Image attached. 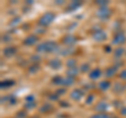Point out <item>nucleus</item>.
I'll use <instances>...</instances> for the list:
<instances>
[{"label": "nucleus", "mask_w": 126, "mask_h": 118, "mask_svg": "<svg viewBox=\"0 0 126 118\" xmlns=\"http://www.w3.org/2000/svg\"><path fill=\"white\" fill-rule=\"evenodd\" d=\"M54 19H55V14L52 13V12H46L39 19V24L42 25L43 27H45L48 24H50L54 21Z\"/></svg>", "instance_id": "1"}, {"label": "nucleus", "mask_w": 126, "mask_h": 118, "mask_svg": "<svg viewBox=\"0 0 126 118\" xmlns=\"http://www.w3.org/2000/svg\"><path fill=\"white\" fill-rule=\"evenodd\" d=\"M120 78H121V79H125V80H126V69L123 70V71H122V72L120 73Z\"/></svg>", "instance_id": "36"}, {"label": "nucleus", "mask_w": 126, "mask_h": 118, "mask_svg": "<svg viewBox=\"0 0 126 118\" xmlns=\"http://www.w3.org/2000/svg\"><path fill=\"white\" fill-rule=\"evenodd\" d=\"M81 4L82 3L80 1H72L70 2V4H69V6H68V10L69 11H75V10H77Z\"/></svg>", "instance_id": "18"}, {"label": "nucleus", "mask_w": 126, "mask_h": 118, "mask_svg": "<svg viewBox=\"0 0 126 118\" xmlns=\"http://www.w3.org/2000/svg\"><path fill=\"white\" fill-rule=\"evenodd\" d=\"M120 113H121V115H123V116H126V107H123L121 109V111H120Z\"/></svg>", "instance_id": "38"}, {"label": "nucleus", "mask_w": 126, "mask_h": 118, "mask_svg": "<svg viewBox=\"0 0 126 118\" xmlns=\"http://www.w3.org/2000/svg\"><path fill=\"white\" fill-rule=\"evenodd\" d=\"M62 80H63V77L61 76H56V77H54L53 78V83L55 84H58V85H61L62 84Z\"/></svg>", "instance_id": "24"}, {"label": "nucleus", "mask_w": 126, "mask_h": 118, "mask_svg": "<svg viewBox=\"0 0 126 118\" xmlns=\"http://www.w3.org/2000/svg\"><path fill=\"white\" fill-rule=\"evenodd\" d=\"M16 53V49L13 48V46H7L3 50V54H4L5 57H12L13 55H15Z\"/></svg>", "instance_id": "11"}, {"label": "nucleus", "mask_w": 126, "mask_h": 118, "mask_svg": "<svg viewBox=\"0 0 126 118\" xmlns=\"http://www.w3.org/2000/svg\"><path fill=\"white\" fill-rule=\"evenodd\" d=\"M104 50H105L107 53H110V52H111V49H110V46H108V45H107V46H105Z\"/></svg>", "instance_id": "40"}, {"label": "nucleus", "mask_w": 126, "mask_h": 118, "mask_svg": "<svg viewBox=\"0 0 126 118\" xmlns=\"http://www.w3.org/2000/svg\"><path fill=\"white\" fill-rule=\"evenodd\" d=\"M48 65L54 70H59L62 66V61L58 58H54L48 62Z\"/></svg>", "instance_id": "7"}, {"label": "nucleus", "mask_w": 126, "mask_h": 118, "mask_svg": "<svg viewBox=\"0 0 126 118\" xmlns=\"http://www.w3.org/2000/svg\"><path fill=\"white\" fill-rule=\"evenodd\" d=\"M124 90H125L124 85L119 83V82H117V83H115V85H113V92H115L116 94H121Z\"/></svg>", "instance_id": "17"}, {"label": "nucleus", "mask_w": 126, "mask_h": 118, "mask_svg": "<svg viewBox=\"0 0 126 118\" xmlns=\"http://www.w3.org/2000/svg\"><path fill=\"white\" fill-rule=\"evenodd\" d=\"M82 96H83V92L81 91V90H79V89H75L74 91L70 93V98L74 100H76V101H79L82 98Z\"/></svg>", "instance_id": "8"}, {"label": "nucleus", "mask_w": 126, "mask_h": 118, "mask_svg": "<svg viewBox=\"0 0 126 118\" xmlns=\"http://www.w3.org/2000/svg\"><path fill=\"white\" fill-rule=\"evenodd\" d=\"M14 84H15V81L14 80H5V81H2L1 82V89L10 88V86L14 85Z\"/></svg>", "instance_id": "19"}, {"label": "nucleus", "mask_w": 126, "mask_h": 118, "mask_svg": "<svg viewBox=\"0 0 126 118\" xmlns=\"http://www.w3.org/2000/svg\"><path fill=\"white\" fill-rule=\"evenodd\" d=\"M109 86H110V82L108 80H103V81H101L100 83L98 84V88H99L101 91H106Z\"/></svg>", "instance_id": "16"}, {"label": "nucleus", "mask_w": 126, "mask_h": 118, "mask_svg": "<svg viewBox=\"0 0 126 118\" xmlns=\"http://www.w3.org/2000/svg\"><path fill=\"white\" fill-rule=\"evenodd\" d=\"M106 109H107V104L104 101H101L96 105V111L99 112V114H102L104 111H106Z\"/></svg>", "instance_id": "14"}, {"label": "nucleus", "mask_w": 126, "mask_h": 118, "mask_svg": "<svg viewBox=\"0 0 126 118\" xmlns=\"http://www.w3.org/2000/svg\"><path fill=\"white\" fill-rule=\"evenodd\" d=\"M96 3H97V4H98V5H99L100 7H103V6H106V5H107V4H108V2H107V1H104V0H100V1H97Z\"/></svg>", "instance_id": "32"}, {"label": "nucleus", "mask_w": 126, "mask_h": 118, "mask_svg": "<svg viewBox=\"0 0 126 118\" xmlns=\"http://www.w3.org/2000/svg\"><path fill=\"white\" fill-rule=\"evenodd\" d=\"M10 103H11V104H15V103H16V99H15V98H12V97H11Z\"/></svg>", "instance_id": "42"}, {"label": "nucleus", "mask_w": 126, "mask_h": 118, "mask_svg": "<svg viewBox=\"0 0 126 118\" xmlns=\"http://www.w3.org/2000/svg\"><path fill=\"white\" fill-rule=\"evenodd\" d=\"M21 21V19H20V17H15V18H13L11 20V22H10V24L11 25H16V24H18L19 22Z\"/></svg>", "instance_id": "28"}, {"label": "nucleus", "mask_w": 126, "mask_h": 118, "mask_svg": "<svg viewBox=\"0 0 126 118\" xmlns=\"http://www.w3.org/2000/svg\"><path fill=\"white\" fill-rule=\"evenodd\" d=\"M94 39L97 41H104L106 39V33L103 31H97L96 33L94 34Z\"/></svg>", "instance_id": "9"}, {"label": "nucleus", "mask_w": 126, "mask_h": 118, "mask_svg": "<svg viewBox=\"0 0 126 118\" xmlns=\"http://www.w3.org/2000/svg\"><path fill=\"white\" fill-rule=\"evenodd\" d=\"M50 110H53V107L50 104H48V103H45V104H43L42 107L40 108V111L42 112V113H45V112H49Z\"/></svg>", "instance_id": "21"}, {"label": "nucleus", "mask_w": 126, "mask_h": 118, "mask_svg": "<svg viewBox=\"0 0 126 118\" xmlns=\"http://www.w3.org/2000/svg\"><path fill=\"white\" fill-rule=\"evenodd\" d=\"M88 70H89V64H88V63H83V64H81V66H80V71H81L82 73L88 72Z\"/></svg>", "instance_id": "26"}, {"label": "nucleus", "mask_w": 126, "mask_h": 118, "mask_svg": "<svg viewBox=\"0 0 126 118\" xmlns=\"http://www.w3.org/2000/svg\"><path fill=\"white\" fill-rule=\"evenodd\" d=\"M44 44H45V51L47 53H55L56 51L59 50L57 43L55 41H45Z\"/></svg>", "instance_id": "4"}, {"label": "nucleus", "mask_w": 126, "mask_h": 118, "mask_svg": "<svg viewBox=\"0 0 126 118\" xmlns=\"http://www.w3.org/2000/svg\"><path fill=\"white\" fill-rule=\"evenodd\" d=\"M31 60L33 62H39V61H40V57H39L38 55H34V56H32Z\"/></svg>", "instance_id": "34"}, {"label": "nucleus", "mask_w": 126, "mask_h": 118, "mask_svg": "<svg viewBox=\"0 0 126 118\" xmlns=\"http://www.w3.org/2000/svg\"><path fill=\"white\" fill-rule=\"evenodd\" d=\"M90 118H110L108 115H105V114H96V115L92 116Z\"/></svg>", "instance_id": "30"}, {"label": "nucleus", "mask_w": 126, "mask_h": 118, "mask_svg": "<svg viewBox=\"0 0 126 118\" xmlns=\"http://www.w3.org/2000/svg\"><path fill=\"white\" fill-rule=\"evenodd\" d=\"M94 96L93 95V94H88V97L86 98V103H87V104L92 103V102L94 101Z\"/></svg>", "instance_id": "31"}, {"label": "nucleus", "mask_w": 126, "mask_h": 118, "mask_svg": "<svg viewBox=\"0 0 126 118\" xmlns=\"http://www.w3.org/2000/svg\"><path fill=\"white\" fill-rule=\"evenodd\" d=\"M35 107H36V102H35V101L26 102V103H25V109H30V110H32V109H34Z\"/></svg>", "instance_id": "27"}, {"label": "nucleus", "mask_w": 126, "mask_h": 118, "mask_svg": "<svg viewBox=\"0 0 126 118\" xmlns=\"http://www.w3.org/2000/svg\"><path fill=\"white\" fill-rule=\"evenodd\" d=\"M76 64H77V61H76V59H68L67 61H66V65L68 66V69L70 68H76Z\"/></svg>", "instance_id": "22"}, {"label": "nucleus", "mask_w": 126, "mask_h": 118, "mask_svg": "<svg viewBox=\"0 0 126 118\" xmlns=\"http://www.w3.org/2000/svg\"><path fill=\"white\" fill-rule=\"evenodd\" d=\"M27 116L26 111H20L17 113V118H25Z\"/></svg>", "instance_id": "29"}, {"label": "nucleus", "mask_w": 126, "mask_h": 118, "mask_svg": "<svg viewBox=\"0 0 126 118\" xmlns=\"http://www.w3.org/2000/svg\"><path fill=\"white\" fill-rule=\"evenodd\" d=\"M57 3H58V4H61V3H62V1H61V0H58V1H57Z\"/></svg>", "instance_id": "44"}, {"label": "nucleus", "mask_w": 126, "mask_h": 118, "mask_svg": "<svg viewBox=\"0 0 126 118\" xmlns=\"http://www.w3.org/2000/svg\"><path fill=\"white\" fill-rule=\"evenodd\" d=\"M60 105H61V107H68V104L66 103V101H61L60 102Z\"/></svg>", "instance_id": "39"}, {"label": "nucleus", "mask_w": 126, "mask_h": 118, "mask_svg": "<svg viewBox=\"0 0 126 118\" xmlns=\"http://www.w3.org/2000/svg\"><path fill=\"white\" fill-rule=\"evenodd\" d=\"M48 97H49V99H50V100H58V98H59V96L57 95L56 93H54V94H50V95H49Z\"/></svg>", "instance_id": "35"}, {"label": "nucleus", "mask_w": 126, "mask_h": 118, "mask_svg": "<svg viewBox=\"0 0 126 118\" xmlns=\"http://www.w3.org/2000/svg\"><path fill=\"white\" fill-rule=\"evenodd\" d=\"M26 102H31V101H35V97L34 95H29V96H26Z\"/></svg>", "instance_id": "37"}, {"label": "nucleus", "mask_w": 126, "mask_h": 118, "mask_svg": "<svg viewBox=\"0 0 126 118\" xmlns=\"http://www.w3.org/2000/svg\"><path fill=\"white\" fill-rule=\"evenodd\" d=\"M66 92V89H63V88H61V89H58L57 91H56V94L58 96H60V95H63Z\"/></svg>", "instance_id": "33"}, {"label": "nucleus", "mask_w": 126, "mask_h": 118, "mask_svg": "<svg viewBox=\"0 0 126 118\" xmlns=\"http://www.w3.org/2000/svg\"><path fill=\"white\" fill-rule=\"evenodd\" d=\"M77 40H78L77 37L75 36V35H72V34L66 35V36H64V38L62 39L63 43H64L65 45H68V46H72L75 44V43H77Z\"/></svg>", "instance_id": "3"}, {"label": "nucleus", "mask_w": 126, "mask_h": 118, "mask_svg": "<svg viewBox=\"0 0 126 118\" xmlns=\"http://www.w3.org/2000/svg\"><path fill=\"white\" fill-rule=\"evenodd\" d=\"M116 73H117V66H110V68H108L106 70L105 75L107 78H111L116 75Z\"/></svg>", "instance_id": "13"}, {"label": "nucleus", "mask_w": 126, "mask_h": 118, "mask_svg": "<svg viewBox=\"0 0 126 118\" xmlns=\"http://www.w3.org/2000/svg\"><path fill=\"white\" fill-rule=\"evenodd\" d=\"M75 78L74 77H69V76H67V77H64L63 78V80H62V84L61 85H65V86H69V85H72V84H74L75 83Z\"/></svg>", "instance_id": "12"}, {"label": "nucleus", "mask_w": 126, "mask_h": 118, "mask_svg": "<svg viewBox=\"0 0 126 118\" xmlns=\"http://www.w3.org/2000/svg\"><path fill=\"white\" fill-rule=\"evenodd\" d=\"M126 41V37L123 33H118L115 35V37L112 39V43L113 44H122Z\"/></svg>", "instance_id": "5"}, {"label": "nucleus", "mask_w": 126, "mask_h": 118, "mask_svg": "<svg viewBox=\"0 0 126 118\" xmlns=\"http://www.w3.org/2000/svg\"><path fill=\"white\" fill-rule=\"evenodd\" d=\"M39 65L38 64H33L32 66H30L29 68V73H31V74H35V73H37L38 71H39Z\"/></svg>", "instance_id": "23"}, {"label": "nucleus", "mask_w": 126, "mask_h": 118, "mask_svg": "<svg viewBox=\"0 0 126 118\" xmlns=\"http://www.w3.org/2000/svg\"><path fill=\"white\" fill-rule=\"evenodd\" d=\"M96 15L101 19H107L110 17V15H111V11H110V9H108L107 6L99 7V10L97 11Z\"/></svg>", "instance_id": "2"}, {"label": "nucleus", "mask_w": 126, "mask_h": 118, "mask_svg": "<svg viewBox=\"0 0 126 118\" xmlns=\"http://www.w3.org/2000/svg\"><path fill=\"white\" fill-rule=\"evenodd\" d=\"M38 40H39V38L36 35H30V36H27L24 40H23V43H24L25 45H34L38 42Z\"/></svg>", "instance_id": "6"}, {"label": "nucleus", "mask_w": 126, "mask_h": 118, "mask_svg": "<svg viewBox=\"0 0 126 118\" xmlns=\"http://www.w3.org/2000/svg\"><path fill=\"white\" fill-rule=\"evenodd\" d=\"M36 51H37L38 53H45L46 51H45V44H44V42L40 43V44H38V46L36 48Z\"/></svg>", "instance_id": "25"}, {"label": "nucleus", "mask_w": 126, "mask_h": 118, "mask_svg": "<svg viewBox=\"0 0 126 118\" xmlns=\"http://www.w3.org/2000/svg\"><path fill=\"white\" fill-rule=\"evenodd\" d=\"M101 70L99 69V68H97V69H94L92 72L89 73V78L90 79H98V78H99L100 76H101Z\"/></svg>", "instance_id": "10"}, {"label": "nucleus", "mask_w": 126, "mask_h": 118, "mask_svg": "<svg viewBox=\"0 0 126 118\" xmlns=\"http://www.w3.org/2000/svg\"><path fill=\"white\" fill-rule=\"evenodd\" d=\"M36 31H37V32H38V34H39V33H43V32H44V31H45V30H41V29H39V26H38L37 29H36Z\"/></svg>", "instance_id": "43"}, {"label": "nucleus", "mask_w": 126, "mask_h": 118, "mask_svg": "<svg viewBox=\"0 0 126 118\" xmlns=\"http://www.w3.org/2000/svg\"><path fill=\"white\" fill-rule=\"evenodd\" d=\"M79 72H80V70L77 69V66H76V68H70V69H68L67 71H66V74H67V76L75 78L79 74Z\"/></svg>", "instance_id": "15"}, {"label": "nucleus", "mask_w": 126, "mask_h": 118, "mask_svg": "<svg viewBox=\"0 0 126 118\" xmlns=\"http://www.w3.org/2000/svg\"><path fill=\"white\" fill-rule=\"evenodd\" d=\"M124 49L123 48H118V49H116L115 51H113V55H115V57H117V58H120V57H122V55L124 54Z\"/></svg>", "instance_id": "20"}, {"label": "nucleus", "mask_w": 126, "mask_h": 118, "mask_svg": "<svg viewBox=\"0 0 126 118\" xmlns=\"http://www.w3.org/2000/svg\"><path fill=\"white\" fill-rule=\"evenodd\" d=\"M2 39H3L4 41H7V40H10V39H11V37H10V36H7V35H4Z\"/></svg>", "instance_id": "41"}]
</instances>
